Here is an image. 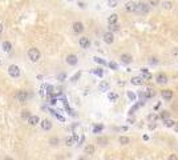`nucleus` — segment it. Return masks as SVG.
Segmentation results:
<instances>
[{
    "label": "nucleus",
    "instance_id": "1",
    "mask_svg": "<svg viewBox=\"0 0 178 160\" xmlns=\"http://www.w3.org/2000/svg\"><path fill=\"white\" fill-rule=\"evenodd\" d=\"M28 57L31 61H37L40 59V51L37 48H35V47H32V48L28 50Z\"/></svg>",
    "mask_w": 178,
    "mask_h": 160
},
{
    "label": "nucleus",
    "instance_id": "2",
    "mask_svg": "<svg viewBox=\"0 0 178 160\" xmlns=\"http://www.w3.org/2000/svg\"><path fill=\"white\" fill-rule=\"evenodd\" d=\"M150 11V4H146V3H137V9H136V12H140L142 15L147 14Z\"/></svg>",
    "mask_w": 178,
    "mask_h": 160
},
{
    "label": "nucleus",
    "instance_id": "3",
    "mask_svg": "<svg viewBox=\"0 0 178 160\" xmlns=\"http://www.w3.org/2000/svg\"><path fill=\"white\" fill-rule=\"evenodd\" d=\"M15 99H16L19 103H24L25 100L28 99V92H27V91H19V92L15 95Z\"/></svg>",
    "mask_w": 178,
    "mask_h": 160
},
{
    "label": "nucleus",
    "instance_id": "4",
    "mask_svg": "<svg viewBox=\"0 0 178 160\" xmlns=\"http://www.w3.org/2000/svg\"><path fill=\"white\" fill-rule=\"evenodd\" d=\"M8 73H9L11 78H19V75H20V68L17 67V66H9Z\"/></svg>",
    "mask_w": 178,
    "mask_h": 160
},
{
    "label": "nucleus",
    "instance_id": "5",
    "mask_svg": "<svg viewBox=\"0 0 178 160\" xmlns=\"http://www.w3.org/2000/svg\"><path fill=\"white\" fill-rule=\"evenodd\" d=\"M102 39H104V41L106 44H112L114 41V35H113V32H105L104 33V36H102Z\"/></svg>",
    "mask_w": 178,
    "mask_h": 160
},
{
    "label": "nucleus",
    "instance_id": "6",
    "mask_svg": "<svg viewBox=\"0 0 178 160\" xmlns=\"http://www.w3.org/2000/svg\"><path fill=\"white\" fill-rule=\"evenodd\" d=\"M156 81L158 83V84H166L169 80H168V76H166V73L161 72V73H158L156 76Z\"/></svg>",
    "mask_w": 178,
    "mask_h": 160
},
{
    "label": "nucleus",
    "instance_id": "7",
    "mask_svg": "<svg viewBox=\"0 0 178 160\" xmlns=\"http://www.w3.org/2000/svg\"><path fill=\"white\" fill-rule=\"evenodd\" d=\"M79 44H80V47L81 48H89L91 47V41H89V39L88 38H85V36H82V38H80V40H79Z\"/></svg>",
    "mask_w": 178,
    "mask_h": 160
},
{
    "label": "nucleus",
    "instance_id": "8",
    "mask_svg": "<svg viewBox=\"0 0 178 160\" xmlns=\"http://www.w3.org/2000/svg\"><path fill=\"white\" fill-rule=\"evenodd\" d=\"M125 9L128 12H136V9H137V3L134 2H128L125 4Z\"/></svg>",
    "mask_w": 178,
    "mask_h": 160
},
{
    "label": "nucleus",
    "instance_id": "9",
    "mask_svg": "<svg viewBox=\"0 0 178 160\" xmlns=\"http://www.w3.org/2000/svg\"><path fill=\"white\" fill-rule=\"evenodd\" d=\"M120 59H121V61L124 64H130L133 61V57H132V55H129V53H122V55L120 56Z\"/></svg>",
    "mask_w": 178,
    "mask_h": 160
},
{
    "label": "nucleus",
    "instance_id": "10",
    "mask_svg": "<svg viewBox=\"0 0 178 160\" xmlns=\"http://www.w3.org/2000/svg\"><path fill=\"white\" fill-rule=\"evenodd\" d=\"M73 31L76 33H81L82 31H84V24H82L81 21H76L73 24Z\"/></svg>",
    "mask_w": 178,
    "mask_h": 160
},
{
    "label": "nucleus",
    "instance_id": "11",
    "mask_svg": "<svg viewBox=\"0 0 178 160\" xmlns=\"http://www.w3.org/2000/svg\"><path fill=\"white\" fill-rule=\"evenodd\" d=\"M161 95H162V97L165 100H171V99H173V91H171V90H164L161 92Z\"/></svg>",
    "mask_w": 178,
    "mask_h": 160
},
{
    "label": "nucleus",
    "instance_id": "12",
    "mask_svg": "<svg viewBox=\"0 0 178 160\" xmlns=\"http://www.w3.org/2000/svg\"><path fill=\"white\" fill-rule=\"evenodd\" d=\"M27 120H28V124H29V126H36V124L40 121L39 116H36V115H31Z\"/></svg>",
    "mask_w": 178,
    "mask_h": 160
},
{
    "label": "nucleus",
    "instance_id": "13",
    "mask_svg": "<svg viewBox=\"0 0 178 160\" xmlns=\"http://www.w3.org/2000/svg\"><path fill=\"white\" fill-rule=\"evenodd\" d=\"M77 61H79V60H77V56L76 55H68L67 56V63L70 64V66H76Z\"/></svg>",
    "mask_w": 178,
    "mask_h": 160
},
{
    "label": "nucleus",
    "instance_id": "14",
    "mask_svg": "<svg viewBox=\"0 0 178 160\" xmlns=\"http://www.w3.org/2000/svg\"><path fill=\"white\" fill-rule=\"evenodd\" d=\"M130 81H132V84H133V85H142V84H144V78L136 76V78H133Z\"/></svg>",
    "mask_w": 178,
    "mask_h": 160
},
{
    "label": "nucleus",
    "instance_id": "15",
    "mask_svg": "<svg viewBox=\"0 0 178 160\" xmlns=\"http://www.w3.org/2000/svg\"><path fill=\"white\" fill-rule=\"evenodd\" d=\"M41 128H43L44 129V131H49V129L52 128V123L49 121V120H43V121H41Z\"/></svg>",
    "mask_w": 178,
    "mask_h": 160
},
{
    "label": "nucleus",
    "instance_id": "16",
    "mask_svg": "<svg viewBox=\"0 0 178 160\" xmlns=\"http://www.w3.org/2000/svg\"><path fill=\"white\" fill-rule=\"evenodd\" d=\"M117 20H118V15H116V14L110 15L108 17V23H109V24H117Z\"/></svg>",
    "mask_w": 178,
    "mask_h": 160
},
{
    "label": "nucleus",
    "instance_id": "17",
    "mask_svg": "<svg viewBox=\"0 0 178 160\" xmlns=\"http://www.w3.org/2000/svg\"><path fill=\"white\" fill-rule=\"evenodd\" d=\"M84 152L86 153V155H93V153H94V147H93L92 144H88V145L85 147Z\"/></svg>",
    "mask_w": 178,
    "mask_h": 160
},
{
    "label": "nucleus",
    "instance_id": "18",
    "mask_svg": "<svg viewBox=\"0 0 178 160\" xmlns=\"http://www.w3.org/2000/svg\"><path fill=\"white\" fill-rule=\"evenodd\" d=\"M11 50H12V44H11L9 41H4L3 43V51L4 52H9Z\"/></svg>",
    "mask_w": 178,
    "mask_h": 160
},
{
    "label": "nucleus",
    "instance_id": "19",
    "mask_svg": "<svg viewBox=\"0 0 178 160\" xmlns=\"http://www.w3.org/2000/svg\"><path fill=\"white\" fill-rule=\"evenodd\" d=\"M118 143L122 144V145H126V144H129V143H130V139H129V138H126V136H121V138L118 139Z\"/></svg>",
    "mask_w": 178,
    "mask_h": 160
},
{
    "label": "nucleus",
    "instance_id": "20",
    "mask_svg": "<svg viewBox=\"0 0 178 160\" xmlns=\"http://www.w3.org/2000/svg\"><path fill=\"white\" fill-rule=\"evenodd\" d=\"M97 143L101 145V147H105L106 144H108V139H106V138H98L97 139Z\"/></svg>",
    "mask_w": 178,
    "mask_h": 160
},
{
    "label": "nucleus",
    "instance_id": "21",
    "mask_svg": "<svg viewBox=\"0 0 178 160\" xmlns=\"http://www.w3.org/2000/svg\"><path fill=\"white\" fill-rule=\"evenodd\" d=\"M158 119V116L156 114H150V115H147V120H149L150 123H156Z\"/></svg>",
    "mask_w": 178,
    "mask_h": 160
},
{
    "label": "nucleus",
    "instance_id": "22",
    "mask_svg": "<svg viewBox=\"0 0 178 160\" xmlns=\"http://www.w3.org/2000/svg\"><path fill=\"white\" fill-rule=\"evenodd\" d=\"M100 90H101V91H108V90H109V84H108L106 81L100 83Z\"/></svg>",
    "mask_w": 178,
    "mask_h": 160
},
{
    "label": "nucleus",
    "instance_id": "23",
    "mask_svg": "<svg viewBox=\"0 0 178 160\" xmlns=\"http://www.w3.org/2000/svg\"><path fill=\"white\" fill-rule=\"evenodd\" d=\"M161 119H162L164 121H166V120H169V119H170V114H169V112H168V111H164V112H162V114H161Z\"/></svg>",
    "mask_w": 178,
    "mask_h": 160
},
{
    "label": "nucleus",
    "instance_id": "24",
    "mask_svg": "<svg viewBox=\"0 0 178 160\" xmlns=\"http://www.w3.org/2000/svg\"><path fill=\"white\" fill-rule=\"evenodd\" d=\"M109 29H110V32L120 31V26H118V24H109Z\"/></svg>",
    "mask_w": 178,
    "mask_h": 160
},
{
    "label": "nucleus",
    "instance_id": "25",
    "mask_svg": "<svg viewBox=\"0 0 178 160\" xmlns=\"http://www.w3.org/2000/svg\"><path fill=\"white\" fill-rule=\"evenodd\" d=\"M165 126L168 127V128H171V127H174V126H175V121H174V120H171V119H169V120H166V121H165Z\"/></svg>",
    "mask_w": 178,
    "mask_h": 160
},
{
    "label": "nucleus",
    "instance_id": "26",
    "mask_svg": "<svg viewBox=\"0 0 178 160\" xmlns=\"http://www.w3.org/2000/svg\"><path fill=\"white\" fill-rule=\"evenodd\" d=\"M49 144L51 145H57L58 144V139L57 138H51L49 139Z\"/></svg>",
    "mask_w": 178,
    "mask_h": 160
},
{
    "label": "nucleus",
    "instance_id": "27",
    "mask_svg": "<svg viewBox=\"0 0 178 160\" xmlns=\"http://www.w3.org/2000/svg\"><path fill=\"white\" fill-rule=\"evenodd\" d=\"M117 3H118V0H108L109 7H117Z\"/></svg>",
    "mask_w": 178,
    "mask_h": 160
},
{
    "label": "nucleus",
    "instance_id": "28",
    "mask_svg": "<svg viewBox=\"0 0 178 160\" xmlns=\"http://www.w3.org/2000/svg\"><path fill=\"white\" fill-rule=\"evenodd\" d=\"M29 116H31L29 111H23V112H21V117H23V119H28Z\"/></svg>",
    "mask_w": 178,
    "mask_h": 160
},
{
    "label": "nucleus",
    "instance_id": "29",
    "mask_svg": "<svg viewBox=\"0 0 178 160\" xmlns=\"http://www.w3.org/2000/svg\"><path fill=\"white\" fill-rule=\"evenodd\" d=\"M108 97H109V100H112V102H114V100H117V97H118V96H117L116 93H112V92H110V93L108 95Z\"/></svg>",
    "mask_w": 178,
    "mask_h": 160
},
{
    "label": "nucleus",
    "instance_id": "30",
    "mask_svg": "<svg viewBox=\"0 0 178 160\" xmlns=\"http://www.w3.org/2000/svg\"><path fill=\"white\" fill-rule=\"evenodd\" d=\"M73 141H75V139H73V138H68L67 140H65V143H67V145H68V147H70V145H73Z\"/></svg>",
    "mask_w": 178,
    "mask_h": 160
},
{
    "label": "nucleus",
    "instance_id": "31",
    "mask_svg": "<svg viewBox=\"0 0 178 160\" xmlns=\"http://www.w3.org/2000/svg\"><path fill=\"white\" fill-rule=\"evenodd\" d=\"M149 4L152 5V7H157V5L159 4V0H149Z\"/></svg>",
    "mask_w": 178,
    "mask_h": 160
},
{
    "label": "nucleus",
    "instance_id": "32",
    "mask_svg": "<svg viewBox=\"0 0 178 160\" xmlns=\"http://www.w3.org/2000/svg\"><path fill=\"white\" fill-rule=\"evenodd\" d=\"M162 5H164L165 9H170V8H171V3H170V2H164Z\"/></svg>",
    "mask_w": 178,
    "mask_h": 160
},
{
    "label": "nucleus",
    "instance_id": "33",
    "mask_svg": "<svg viewBox=\"0 0 178 160\" xmlns=\"http://www.w3.org/2000/svg\"><path fill=\"white\" fill-rule=\"evenodd\" d=\"M93 60L96 61V63H98V64H102V66H104V64H106L105 60H102V59H100V57H93Z\"/></svg>",
    "mask_w": 178,
    "mask_h": 160
},
{
    "label": "nucleus",
    "instance_id": "34",
    "mask_svg": "<svg viewBox=\"0 0 178 160\" xmlns=\"http://www.w3.org/2000/svg\"><path fill=\"white\" fill-rule=\"evenodd\" d=\"M168 160H178V156L175 155V153H171V155L169 156V159Z\"/></svg>",
    "mask_w": 178,
    "mask_h": 160
},
{
    "label": "nucleus",
    "instance_id": "35",
    "mask_svg": "<svg viewBox=\"0 0 178 160\" xmlns=\"http://www.w3.org/2000/svg\"><path fill=\"white\" fill-rule=\"evenodd\" d=\"M102 128H104L102 126H96V127H94V129H93V131H94V132H100Z\"/></svg>",
    "mask_w": 178,
    "mask_h": 160
},
{
    "label": "nucleus",
    "instance_id": "36",
    "mask_svg": "<svg viewBox=\"0 0 178 160\" xmlns=\"http://www.w3.org/2000/svg\"><path fill=\"white\" fill-rule=\"evenodd\" d=\"M150 63L152 64H158V59L157 57H150Z\"/></svg>",
    "mask_w": 178,
    "mask_h": 160
},
{
    "label": "nucleus",
    "instance_id": "37",
    "mask_svg": "<svg viewBox=\"0 0 178 160\" xmlns=\"http://www.w3.org/2000/svg\"><path fill=\"white\" fill-rule=\"evenodd\" d=\"M109 67H110V68H113V69H117V68H118V67H117V64H116V63H113V61L109 63Z\"/></svg>",
    "mask_w": 178,
    "mask_h": 160
},
{
    "label": "nucleus",
    "instance_id": "38",
    "mask_svg": "<svg viewBox=\"0 0 178 160\" xmlns=\"http://www.w3.org/2000/svg\"><path fill=\"white\" fill-rule=\"evenodd\" d=\"M93 72L96 73V75H98V76H102V71H101V69H94Z\"/></svg>",
    "mask_w": 178,
    "mask_h": 160
},
{
    "label": "nucleus",
    "instance_id": "39",
    "mask_svg": "<svg viewBox=\"0 0 178 160\" xmlns=\"http://www.w3.org/2000/svg\"><path fill=\"white\" fill-rule=\"evenodd\" d=\"M80 75H81L80 72H77V73H76V75L73 76V78H72V81H76L77 79H79V78H80Z\"/></svg>",
    "mask_w": 178,
    "mask_h": 160
},
{
    "label": "nucleus",
    "instance_id": "40",
    "mask_svg": "<svg viewBox=\"0 0 178 160\" xmlns=\"http://www.w3.org/2000/svg\"><path fill=\"white\" fill-rule=\"evenodd\" d=\"M64 79H65V73H60V75H58V80L63 81Z\"/></svg>",
    "mask_w": 178,
    "mask_h": 160
},
{
    "label": "nucleus",
    "instance_id": "41",
    "mask_svg": "<svg viewBox=\"0 0 178 160\" xmlns=\"http://www.w3.org/2000/svg\"><path fill=\"white\" fill-rule=\"evenodd\" d=\"M128 96H129L130 99H132V100H134V99H136V96H134V95H133L132 92H129V93H128Z\"/></svg>",
    "mask_w": 178,
    "mask_h": 160
},
{
    "label": "nucleus",
    "instance_id": "42",
    "mask_svg": "<svg viewBox=\"0 0 178 160\" xmlns=\"http://www.w3.org/2000/svg\"><path fill=\"white\" fill-rule=\"evenodd\" d=\"M149 128H150V129H154V128H156V123H152V124H149Z\"/></svg>",
    "mask_w": 178,
    "mask_h": 160
},
{
    "label": "nucleus",
    "instance_id": "43",
    "mask_svg": "<svg viewBox=\"0 0 178 160\" xmlns=\"http://www.w3.org/2000/svg\"><path fill=\"white\" fill-rule=\"evenodd\" d=\"M171 53H173V55H178V50H177V48H174Z\"/></svg>",
    "mask_w": 178,
    "mask_h": 160
},
{
    "label": "nucleus",
    "instance_id": "44",
    "mask_svg": "<svg viewBox=\"0 0 178 160\" xmlns=\"http://www.w3.org/2000/svg\"><path fill=\"white\" fill-rule=\"evenodd\" d=\"M3 29H4V27H3V24H2V23H0V33L3 32Z\"/></svg>",
    "mask_w": 178,
    "mask_h": 160
},
{
    "label": "nucleus",
    "instance_id": "45",
    "mask_svg": "<svg viewBox=\"0 0 178 160\" xmlns=\"http://www.w3.org/2000/svg\"><path fill=\"white\" fill-rule=\"evenodd\" d=\"M174 129H175V132H178V123H175V126H174Z\"/></svg>",
    "mask_w": 178,
    "mask_h": 160
},
{
    "label": "nucleus",
    "instance_id": "46",
    "mask_svg": "<svg viewBox=\"0 0 178 160\" xmlns=\"http://www.w3.org/2000/svg\"><path fill=\"white\" fill-rule=\"evenodd\" d=\"M79 5H80L81 8H85V4H84V3H79Z\"/></svg>",
    "mask_w": 178,
    "mask_h": 160
},
{
    "label": "nucleus",
    "instance_id": "47",
    "mask_svg": "<svg viewBox=\"0 0 178 160\" xmlns=\"http://www.w3.org/2000/svg\"><path fill=\"white\" fill-rule=\"evenodd\" d=\"M80 160H85V159H84V157H81V159H80Z\"/></svg>",
    "mask_w": 178,
    "mask_h": 160
},
{
    "label": "nucleus",
    "instance_id": "48",
    "mask_svg": "<svg viewBox=\"0 0 178 160\" xmlns=\"http://www.w3.org/2000/svg\"><path fill=\"white\" fill-rule=\"evenodd\" d=\"M5 160H11V159H5Z\"/></svg>",
    "mask_w": 178,
    "mask_h": 160
},
{
    "label": "nucleus",
    "instance_id": "49",
    "mask_svg": "<svg viewBox=\"0 0 178 160\" xmlns=\"http://www.w3.org/2000/svg\"><path fill=\"white\" fill-rule=\"evenodd\" d=\"M177 88H178V84H177Z\"/></svg>",
    "mask_w": 178,
    "mask_h": 160
},
{
    "label": "nucleus",
    "instance_id": "50",
    "mask_svg": "<svg viewBox=\"0 0 178 160\" xmlns=\"http://www.w3.org/2000/svg\"><path fill=\"white\" fill-rule=\"evenodd\" d=\"M0 64H2V61H0Z\"/></svg>",
    "mask_w": 178,
    "mask_h": 160
}]
</instances>
